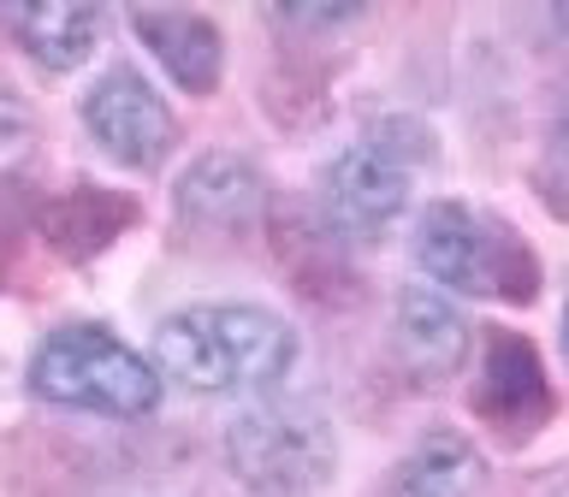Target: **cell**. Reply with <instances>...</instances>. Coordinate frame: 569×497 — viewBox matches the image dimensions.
I'll list each match as a JSON object with an SVG mask.
<instances>
[{
  "mask_svg": "<svg viewBox=\"0 0 569 497\" xmlns=\"http://www.w3.org/2000/svg\"><path fill=\"white\" fill-rule=\"evenodd\" d=\"M267 243H273L284 284L297 296H309L315 308H350V302H362V278L345 261V237L320 220V207L267 202Z\"/></svg>",
  "mask_w": 569,
  "mask_h": 497,
  "instance_id": "52a82bcc",
  "label": "cell"
},
{
  "mask_svg": "<svg viewBox=\"0 0 569 497\" xmlns=\"http://www.w3.org/2000/svg\"><path fill=\"white\" fill-rule=\"evenodd\" d=\"M226 468L256 497H320L338 474V438L315 403H249L226 426Z\"/></svg>",
  "mask_w": 569,
  "mask_h": 497,
  "instance_id": "3957f363",
  "label": "cell"
},
{
  "mask_svg": "<svg viewBox=\"0 0 569 497\" xmlns=\"http://www.w3.org/2000/svg\"><path fill=\"white\" fill-rule=\"evenodd\" d=\"M18 243H24V207H18L12 184H0V284H7L12 266H18Z\"/></svg>",
  "mask_w": 569,
  "mask_h": 497,
  "instance_id": "2e32d148",
  "label": "cell"
},
{
  "mask_svg": "<svg viewBox=\"0 0 569 497\" xmlns=\"http://www.w3.org/2000/svg\"><path fill=\"white\" fill-rule=\"evenodd\" d=\"M475 415L498 426L505 438L540 433L551 415V385L540 367V349L516 332H492L487 355H480V379H475Z\"/></svg>",
  "mask_w": 569,
  "mask_h": 497,
  "instance_id": "ba28073f",
  "label": "cell"
},
{
  "mask_svg": "<svg viewBox=\"0 0 569 497\" xmlns=\"http://www.w3.org/2000/svg\"><path fill=\"white\" fill-rule=\"evenodd\" d=\"M563 349H569V302H563Z\"/></svg>",
  "mask_w": 569,
  "mask_h": 497,
  "instance_id": "ac0fdd59",
  "label": "cell"
},
{
  "mask_svg": "<svg viewBox=\"0 0 569 497\" xmlns=\"http://www.w3.org/2000/svg\"><path fill=\"white\" fill-rule=\"evenodd\" d=\"M416 261L421 273L462 296H498V302H533L540 296V261L505 220L475 213L462 202H433L416 225Z\"/></svg>",
  "mask_w": 569,
  "mask_h": 497,
  "instance_id": "277c9868",
  "label": "cell"
},
{
  "mask_svg": "<svg viewBox=\"0 0 569 497\" xmlns=\"http://www.w3.org/2000/svg\"><path fill=\"white\" fill-rule=\"evenodd\" d=\"M154 367L202 397L267 390L297 367V332L256 302H196L154 326Z\"/></svg>",
  "mask_w": 569,
  "mask_h": 497,
  "instance_id": "6da1fadb",
  "label": "cell"
},
{
  "mask_svg": "<svg viewBox=\"0 0 569 497\" xmlns=\"http://www.w3.org/2000/svg\"><path fill=\"white\" fill-rule=\"evenodd\" d=\"M131 225H137V202L119 190H101V184H71V190L53 195V202L36 207V231H42V243L60 261L101 255V248H113Z\"/></svg>",
  "mask_w": 569,
  "mask_h": 497,
  "instance_id": "8fae6325",
  "label": "cell"
},
{
  "mask_svg": "<svg viewBox=\"0 0 569 497\" xmlns=\"http://www.w3.org/2000/svg\"><path fill=\"white\" fill-rule=\"evenodd\" d=\"M172 202H178V220L184 225L231 237V231L256 225L267 213V184H261L256 160H243L231 149H208V154H196V166L184 178H178Z\"/></svg>",
  "mask_w": 569,
  "mask_h": 497,
  "instance_id": "9c48e42d",
  "label": "cell"
},
{
  "mask_svg": "<svg viewBox=\"0 0 569 497\" xmlns=\"http://www.w3.org/2000/svg\"><path fill=\"white\" fill-rule=\"evenodd\" d=\"M83 131L101 142L119 166L154 172L160 160L178 149V119L172 106L154 95V83L131 65H107L96 83L83 89Z\"/></svg>",
  "mask_w": 569,
  "mask_h": 497,
  "instance_id": "8992f818",
  "label": "cell"
},
{
  "mask_svg": "<svg viewBox=\"0 0 569 497\" xmlns=\"http://www.w3.org/2000/svg\"><path fill=\"white\" fill-rule=\"evenodd\" d=\"M540 202L558 220H569V106L558 113V124L546 136V154H540Z\"/></svg>",
  "mask_w": 569,
  "mask_h": 497,
  "instance_id": "9a60e30c",
  "label": "cell"
},
{
  "mask_svg": "<svg viewBox=\"0 0 569 497\" xmlns=\"http://www.w3.org/2000/svg\"><path fill=\"white\" fill-rule=\"evenodd\" d=\"M137 42H149V53L167 65V78L190 95H213L220 89V65H226V42L220 24L202 12H167V7H137L131 12Z\"/></svg>",
  "mask_w": 569,
  "mask_h": 497,
  "instance_id": "7c38bea8",
  "label": "cell"
},
{
  "mask_svg": "<svg viewBox=\"0 0 569 497\" xmlns=\"http://www.w3.org/2000/svg\"><path fill=\"white\" fill-rule=\"evenodd\" d=\"M480 486H487V462L451 426L427 433L391 474V497H480Z\"/></svg>",
  "mask_w": 569,
  "mask_h": 497,
  "instance_id": "5bb4252c",
  "label": "cell"
},
{
  "mask_svg": "<svg viewBox=\"0 0 569 497\" xmlns=\"http://www.w3.org/2000/svg\"><path fill=\"white\" fill-rule=\"evenodd\" d=\"M421 131L403 119L373 124L362 142L327 160L320 172V220L345 243H373L409 207V172L421 160Z\"/></svg>",
  "mask_w": 569,
  "mask_h": 497,
  "instance_id": "5b68a950",
  "label": "cell"
},
{
  "mask_svg": "<svg viewBox=\"0 0 569 497\" xmlns=\"http://www.w3.org/2000/svg\"><path fill=\"white\" fill-rule=\"evenodd\" d=\"M0 18L18 36V48L48 71H78L101 36V7H89V0H24Z\"/></svg>",
  "mask_w": 569,
  "mask_h": 497,
  "instance_id": "4fadbf2b",
  "label": "cell"
},
{
  "mask_svg": "<svg viewBox=\"0 0 569 497\" xmlns=\"http://www.w3.org/2000/svg\"><path fill=\"white\" fill-rule=\"evenodd\" d=\"M30 390L53 408L142 420L160 403V367L96 320H66L30 355Z\"/></svg>",
  "mask_w": 569,
  "mask_h": 497,
  "instance_id": "7a4b0ae2",
  "label": "cell"
},
{
  "mask_svg": "<svg viewBox=\"0 0 569 497\" xmlns=\"http://www.w3.org/2000/svg\"><path fill=\"white\" fill-rule=\"evenodd\" d=\"M469 320L445 302L433 284H403L398 291V314H391V349H398L403 373L416 385H439L469 362Z\"/></svg>",
  "mask_w": 569,
  "mask_h": 497,
  "instance_id": "30bf717a",
  "label": "cell"
},
{
  "mask_svg": "<svg viewBox=\"0 0 569 497\" xmlns=\"http://www.w3.org/2000/svg\"><path fill=\"white\" fill-rule=\"evenodd\" d=\"M273 18H279V24H297V30H327V24L356 18V7H279Z\"/></svg>",
  "mask_w": 569,
  "mask_h": 497,
  "instance_id": "e0dca14e",
  "label": "cell"
}]
</instances>
